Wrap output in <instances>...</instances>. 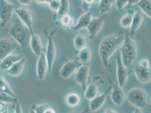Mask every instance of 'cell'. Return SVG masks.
Masks as SVG:
<instances>
[{"label": "cell", "instance_id": "obj_1", "mask_svg": "<svg viewBox=\"0 0 151 113\" xmlns=\"http://www.w3.org/2000/svg\"><path fill=\"white\" fill-rule=\"evenodd\" d=\"M124 37L122 35L108 36L103 38L99 45V51L101 60L104 67L109 66V59L122 44Z\"/></svg>", "mask_w": 151, "mask_h": 113}, {"label": "cell", "instance_id": "obj_2", "mask_svg": "<svg viewBox=\"0 0 151 113\" xmlns=\"http://www.w3.org/2000/svg\"><path fill=\"white\" fill-rule=\"evenodd\" d=\"M9 34L12 38L22 49H25L29 44L31 32L17 15L9 29Z\"/></svg>", "mask_w": 151, "mask_h": 113}, {"label": "cell", "instance_id": "obj_3", "mask_svg": "<svg viewBox=\"0 0 151 113\" xmlns=\"http://www.w3.org/2000/svg\"><path fill=\"white\" fill-rule=\"evenodd\" d=\"M120 48L122 63L127 69L132 65L137 56V45L128 33H125L123 43Z\"/></svg>", "mask_w": 151, "mask_h": 113}, {"label": "cell", "instance_id": "obj_4", "mask_svg": "<svg viewBox=\"0 0 151 113\" xmlns=\"http://www.w3.org/2000/svg\"><path fill=\"white\" fill-rule=\"evenodd\" d=\"M135 76L142 84H147L151 81V70L150 61L147 58H142L134 66Z\"/></svg>", "mask_w": 151, "mask_h": 113}, {"label": "cell", "instance_id": "obj_5", "mask_svg": "<svg viewBox=\"0 0 151 113\" xmlns=\"http://www.w3.org/2000/svg\"><path fill=\"white\" fill-rule=\"evenodd\" d=\"M127 99L132 105L139 109L145 108L148 104L147 95L142 88L130 89L127 94Z\"/></svg>", "mask_w": 151, "mask_h": 113}, {"label": "cell", "instance_id": "obj_6", "mask_svg": "<svg viewBox=\"0 0 151 113\" xmlns=\"http://www.w3.org/2000/svg\"><path fill=\"white\" fill-rule=\"evenodd\" d=\"M15 7L13 4L7 0H0V21L1 25L4 27L10 22L14 14Z\"/></svg>", "mask_w": 151, "mask_h": 113}, {"label": "cell", "instance_id": "obj_7", "mask_svg": "<svg viewBox=\"0 0 151 113\" xmlns=\"http://www.w3.org/2000/svg\"><path fill=\"white\" fill-rule=\"evenodd\" d=\"M55 31L51 32L49 34L47 49L45 51L49 71H51L52 69L56 58V48L53 39V35Z\"/></svg>", "mask_w": 151, "mask_h": 113}, {"label": "cell", "instance_id": "obj_8", "mask_svg": "<svg viewBox=\"0 0 151 113\" xmlns=\"http://www.w3.org/2000/svg\"><path fill=\"white\" fill-rule=\"evenodd\" d=\"M82 65V63L78 59L68 61L62 67L60 70V75L63 79H68Z\"/></svg>", "mask_w": 151, "mask_h": 113}, {"label": "cell", "instance_id": "obj_9", "mask_svg": "<svg viewBox=\"0 0 151 113\" xmlns=\"http://www.w3.org/2000/svg\"><path fill=\"white\" fill-rule=\"evenodd\" d=\"M14 13L19 18V19L23 23L31 32L33 31V17L32 13L29 9L25 7H22L15 9Z\"/></svg>", "mask_w": 151, "mask_h": 113}, {"label": "cell", "instance_id": "obj_10", "mask_svg": "<svg viewBox=\"0 0 151 113\" xmlns=\"http://www.w3.org/2000/svg\"><path fill=\"white\" fill-rule=\"evenodd\" d=\"M117 77L118 85L120 87L123 88L127 80L128 72L127 69L122 63L120 50L118 51L117 55Z\"/></svg>", "mask_w": 151, "mask_h": 113}, {"label": "cell", "instance_id": "obj_11", "mask_svg": "<svg viewBox=\"0 0 151 113\" xmlns=\"http://www.w3.org/2000/svg\"><path fill=\"white\" fill-rule=\"evenodd\" d=\"M89 67L88 64H82L76 71L75 79L76 82L79 84L84 92L87 87V82L89 76Z\"/></svg>", "mask_w": 151, "mask_h": 113}, {"label": "cell", "instance_id": "obj_12", "mask_svg": "<svg viewBox=\"0 0 151 113\" xmlns=\"http://www.w3.org/2000/svg\"><path fill=\"white\" fill-rule=\"evenodd\" d=\"M49 70L48 63L47 61L46 53L45 51H42L38 56L36 71L37 76L40 80H44Z\"/></svg>", "mask_w": 151, "mask_h": 113}, {"label": "cell", "instance_id": "obj_13", "mask_svg": "<svg viewBox=\"0 0 151 113\" xmlns=\"http://www.w3.org/2000/svg\"><path fill=\"white\" fill-rule=\"evenodd\" d=\"M17 43L13 40L4 38L0 40V60L11 54L17 46Z\"/></svg>", "mask_w": 151, "mask_h": 113}, {"label": "cell", "instance_id": "obj_14", "mask_svg": "<svg viewBox=\"0 0 151 113\" xmlns=\"http://www.w3.org/2000/svg\"><path fill=\"white\" fill-rule=\"evenodd\" d=\"M104 20V16L94 18L91 20L89 25L87 27L89 35V38L93 39L101 30Z\"/></svg>", "mask_w": 151, "mask_h": 113}, {"label": "cell", "instance_id": "obj_15", "mask_svg": "<svg viewBox=\"0 0 151 113\" xmlns=\"http://www.w3.org/2000/svg\"><path fill=\"white\" fill-rule=\"evenodd\" d=\"M111 88L112 86H110L104 93L99 96H96L93 99L90 100L89 107L91 112H96L103 106L105 103L107 95L111 90Z\"/></svg>", "mask_w": 151, "mask_h": 113}, {"label": "cell", "instance_id": "obj_16", "mask_svg": "<svg viewBox=\"0 0 151 113\" xmlns=\"http://www.w3.org/2000/svg\"><path fill=\"white\" fill-rule=\"evenodd\" d=\"M144 20V16L143 13L140 10H138L134 14L132 18V23L130 27V31L129 33V36L133 38L135 33L141 26Z\"/></svg>", "mask_w": 151, "mask_h": 113}, {"label": "cell", "instance_id": "obj_17", "mask_svg": "<svg viewBox=\"0 0 151 113\" xmlns=\"http://www.w3.org/2000/svg\"><path fill=\"white\" fill-rule=\"evenodd\" d=\"M24 56L23 55H17L10 54L1 60L0 63V70L7 71L9 69L15 62H18Z\"/></svg>", "mask_w": 151, "mask_h": 113}, {"label": "cell", "instance_id": "obj_18", "mask_svg": "<svg viewBox=\"0 0 151 113\" xmlns=\"http://www.w3.org/2000/svg\"><path fill=\"white\" fill-rule=\"evenodd\" d=\"M29 45L32 50L35 56H39L40 53L43 51V46L40 37L33 32L31 33L29 40Z\"/></svg>", "mask_w": 151, "mask_h": 113}, {"label": "cell", "instance_id": "obj_19", "mask_svg": "<svg viewBox=\"0 0 151 113\" xmlns=\"http://www.w3.org/2000/svg\"><path fill=\"white\" fill-rule=\"evenodd\" d=\"M111 99L113 104L117 106H121L125 100V93L122 88L116 85L113 87L111 92Z\"/></svg>", "mask_w": 151, "mask_h": 113}, {"label": "cell", "instance_id": "obj_20", "mask_svg": "<svg viewBox=\"0 0 151 113\" xmlns=\"http://www.w3.org/2000/svg\"><path fill=\"white\" fill-rule=\"evenodd\" d=\"M26 58L23 57L22 59L15 62L13 66L7 70V72L12 76H18L22 74L23 72L25 66Z\"/></svg>", "mask_w": 151, "mask_h": 113}, {"label": "cell", "instance_id": "obj_21", "mask_svg": "<svg viewBox=\"0 0 151 113\" xmlns=\"http://www.w3.org/2000/svg\"><path fill=\"white\" fill-rule=\"evenodd\" d=\"M92 19V12L89 11L81 15L78 19L77 23L72 28L74 31H78L80 29L87 28L91 20Z\"/></svg>", "mask_w": 151, "mask_h": 113}, {"label": "cell", "instance_id": "obj_22", "mask_svg": "<svg viewBox=\"0 0 151 113\" xmlns=\"http://www.w3.org/2000/svg\"><path fill=\"white\" fill-rule=\"evenodd\" d=\"M92 56V51L88 47H85L80 50L78 59L82 63V64H88L90 63Z\"/></svg>", "mask_w": 151, "mask_h": 113}, {"label": "cell", "instance_id": "obj_23", "mask_svg": "<svg viewBox=\"0 0 151 113\" xmlns=\"http://www.w3.org/2000/svg\"><path fill=\"white\" fill-rule=\"evenodd\" d=\"M84 92L85 99L88 100H91L98 95V87L95 84H90L87 85Z\"/></svg>", "mask_w": 151, "mask_h": 113}, {"label": "cell", "instance_id": "obj_24", "mask_svg": "<svg viewBox=\"0 0 151 113\" xmlns=\"http://www.w3.org/2000/svg\"><path fill=\"white\" fill-rule=\"evenodd\" d=\"M65 102L68 106L75 107L80 104L81 102V98L77 93L75 92H72L66 96Z\"/></svg>", "mask_w": 151, "mask_h": 113}, {"label": "cell", "instance_id": "obj_25", "mask_svg": "<svg viewBox=\"0 0 151 113\" xmlns=\"http://www.w3.org/2000/svg\"><path fill=\"white\" fill-rule=\"evenodd\" d=\"M113 3V0H100L98 11L101 15L109 13L111 10Z\"/></svg>", "mask_w": 151, "mask_h": 113}, {"label": "cell", "instance_id": "obj_26", "mask_svg": "<svg viewBox=\"0 0 151 113\" xmlns=\"http://www.w3.org/2000/svg\"><path fill=\"white\" fill-rule=\"evenodd\" d=\"M73 44L77 50H80L86 46L88 40L85 36L81 34H78L74 38Z\"/></svg>", "mask_w": 151, "mask_h": 113}, {"label": "cell", "instance_id": "obj_27", "mask_svg": "<svg viewBox=\"0 0 151 113\" xmlns=\"http://www.w3.org/2000/svg\"><path fill=\"white\" fill-rule=\"evenodd\" d=\"M0 91L6 93L13 97H17L15 93L13 92L11 87L5 78L2 75H0Z\"/></svg>", "mask_w": 151, "mask_h": 113}, {"label": "cell", "instance_id": "obj_28", "mask_svg": "<svg viewBox=\"0 0 151 113\" xmlns=\"http://www.w3.org/2000/svg\"><path fill=\"white\" fill-rule=\"evenodd\" d=\"M137 5L147 16L151 18V0H140Z\"/></svg>", "mask_w": 151, "mask_h": 113}, {"label": "cell", "instance_id": "obj_29", "mask_svg": "<svg viewBox=\"0 0 151 113\" xmlns=\"http://www.w3.org/2000/svg\"><path fill=\"white\" fill-rule=\"evenodd\" d=\"M59 19L60 25L64 28H72L75 25V19L68 14L64 15Z\"/></svg>", "mask_w": 151, "mask_h": 113}, {"label": "cell", "instance_id": "obj_30", "mask_svg": "<svg viewBox=\"0 0 151 113\" xmlns=\"http://www.w3.org/2000/svg\"><path fill=\"white\" fill-rule=\"evenodd\" d=\"M69 10V0H60V7L57 12L58 18L68 13Z\"/></svg>", "mask_w": 151, "mask_h": 113}, {"label": "cell", "instance_id": "obj_31", "mask_svg": "<svg viewBox=\"0 0 151 113\" xmlns=\"http://www.w3.org/2000/svg\"><path fill=\"white\" fill-rule=\"evenodd\" d=\"M33 112L36 113H55L56 112L48 104H42L32 107Z\"/></svg>", "mask_w": 151, "mask_h": 113}, {"label": "cell", "instance_id": "obj_32", "mask_svg": "<svg viewBox=\"0 0 151 113\" xmlns=\"http://www.w3.org/2000/svg\"><path fill=\"white\" fill-rule=\"evenodd\" d=\"M134 13L129 12L124 15L120 20V25L124 28H128L130 27L132 23V18Z\"/></svg>", "mask_w": 151, "mask_h": 113}, {"label": "cell", "instance_id": "obj_33", "mask_svg": "<svg viewBox=\"0 0 151 113\" xmlns=\"http://www.w3.org/2000/svg\"><path fill=\"white\" fill-rule=\"evenodd\" d=\"M0 102H5L8 104H14L18 101L17 97H13L6 93L0 91Z\"/></svg>", "mask_w": 151, "mask_h": 113}, {"label": "cell", "instance_id": "obj_34", "mask_svg": "<svg viewBox=\"0 0 151 113\" xmlns=\"http://www.w3.org/2000/svg\"><path fill=\"white\" fill-rule=\"evenodd\" d=\"M128 4L129 0H116L115 1L116 7L120 12H121Z\"/></svg>", "mask_w": 151, "mask_h": 113}, {"label": "cell", "instance_id": "obj_35", "mask_svg": "<svg viewBox=\"0 0 151 113\" xmlns=\"http://www.w3.org/2000/svg\"><path fill=\"white\" fill-rule=\"evenodd\" d=\"M49 5L52 11L57 12L60 7V0H51Z\"/></svg>", "mask_w": 151, "mask_h": 113}, {"label": "cell", "instance_id": "obj_36", "mask_svg": "<svg viewBox=\"0 0 151 113\" xmlns=\"http://www.w3.org/2000/svg\"><path fill=\"white\" fill-rule=\"evenodd\" d=\"M10 113L8 103L0 102V113Z\"/></svg>", "mask_w": 151, "mask_h": 113}, {"label": "cell", "instance_id": "obj_37", "mask_svg": "<svg viewBox=\"0 0 151 113\" xmlns=\"http://www.w3.org/2000/svg\"><path fill=\"white\" fill-rule=\"evenodd\" d=\"M84 4L86 5V6H91L93 4H95L96 2H97L98 1L100 0H83Z\"/></svg>", "mask_w": 151, "mask_h": 113}, {"label": "cell", "instance_id": "obj_38", "mask_svg": "<svg viewBox=\"0 0 151 113\" xmlns=\"http://www.w3.org/2000/svg\"><path fill=\"white\" fill-rule=\"evenodd\" d=\"M32 0H19V3L23 5H29L32 4Z\"/></svg>", "mask_w": 151, "mask_h": 113}, {"label": "cell", "instance_id": "obj_39", "mask_svg": "<svg viewBox=\"0 0 151 113\" xmlns=\"http://www.w3.org/2000/svg\"><path fill=\"white\" fill-rule=\"evenodd\" d=\"M36 2L39 3V4H49L51 0H36Z\"/></svg>", "mask_w": 151, "mask_h": 113}, {"label": "cell", "instance_id": "obj_40", "mask_svg": "<svg viewBox=\"0 0 151 113\" xmlns=\"http://www.w3.org/2000/svg\"><path fill=\"white\" fill-rule=\"evenodd\" d=\"M140 0H129V4L130 5H137Z\"/></svg>", "mask_w": 151, "mask_h": 113}, {"label": "cell", "instance_id": "obj_41", "mask_svg": "<svg viewBox=\"0 0 151 113\" xmlns=\"http://www.w3.org/2000/svg\"><path fill=\"white\" fill-rule=\"evenodd\" d=\"M17 104H16V106H15V113H22V110L20 109V105H19V104H18V102H17V103H16Z\"/></svg>", "mask_w": 151, "mask_h": 113}, {"label": "cell", "instance_id": "obj_42", "mask_svg": "<svg viewBox=\"0 0 151 113\" xmlns=\"http://www.w3.org/2000/svg\"><path fill=\"white\" fill-rule=\"evenodd\" d=\"M105 113H117V112H116V110H113V109H112V108H108V109H106V110Z\"/></svg>", "mask_w": 151, "mask_h": 113}]
</instances>
